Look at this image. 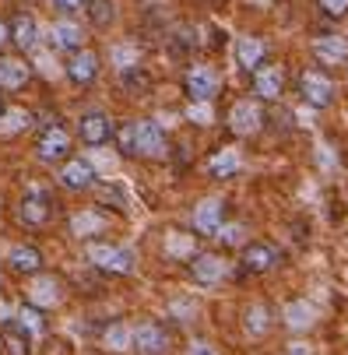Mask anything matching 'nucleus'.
<instances>
[{"label": "nucleus", "mask_w": 348, "mask_h": 355, "mask_svg": "<svg viewBox=\"0 0 348 355\" xmlns=\"http://www.w3.org/2000/svg\"><path fill=\"white\" fill-rule=\"evenodd\" d=\"M85 15L95 28H110L116 21V4L113 0H85Z\"/></svg>", "instance_id": "7c9ffc66"}, {"label": "nucleus", "mask_w": 348, "mask_h": 355, "mask_svg": "<svg viewBox=\"0 0 348 355\" xmlns=\"http://www.w3.org/2000/svg\"><path fill=\"white\" fill-rule=\"evenodd\" d=\"M92 193H95V200H98L103 208H113V211H123V208H127V193H123L120 183H110V180L98 183V180H95Z\"/></svg>", "instance_id": "c85d7f7f"}, {"label": "nucleus", "mask_w": 348, "mask_h": 355, "mask_svg": "<svg viewBox=\"0 0 348 355\" xmlns=\"http://www.w3.org/2000/svg\"><path fill=\"white\" fill-rule=\"evenodd\" d=\"M313 4L327 18H348V0H313Z\"/></svg>", "instance_id": "c9c22d12"}, {"label": "nucleus", "mask_w": 348, "mask_h": 355, "mask_svg": "<svg viewBox=\"0 0 348 355\" xmlns=\"http://www.w3.org/2000/svg\"><path fill=\"white\" fill-rule=\"evenodd\" d=\"M46 39H49V46H53V49H60V53H74V49L85 46V28L74 18H57L53 25H49Z\"/></svg>", "instance_id": "f3484780"}, {"label": "nucleus", "mask_w": 348, "mask_h": 355, "mask_svg": "<svg viewBox=\"0 0 348 355\" xmlns=\"http://www.w3.org/2000/svg\"><path fill=\"white\" fill-rule=\"evenodd\" d=\"M32 113L28 110H4L0 113V137H18V134H25L28 127H32Z\"/></svg>", "instance_id": "c756f323"}, {"label": "nucleus", "mask_w": 348, "mask_h": 355, "mask_svg": "<svg viewBox=\"0 0 348 355\" xmlns=\"http://www.w3.org/2000/svg\"><path fill=\"white\" fill-rule=\"evenodd\" d=\"M299 95L306 98L313 110H327L334 103V81H331V74L320 71V67H306L299 74Z\"/></svg>", "instance_id": "39448f33"}, {"label": "nucleus", "mask_w": 348, "mask_h": 355, "mask_svg": "<svg viewBox=\"0 0 348 355\" xmlns=\"http://www.w3.org/2000/svg\"><path fill=\"white\" fill-rule=\"evenodd\" d=\"M85 257H88L92 268L106 271V275H130L134 271V253L127 246H116V243H106V239H88Z\"/></svg>", "instance_id": "f03ea898"}, {"label": "nucleus", "mask_w": 348, "mask_h": 355, "mask_svg": "<svg viewBox=\"0 0 348 355\" xmlns=\"http://www.w3.org/2000/svg\"><path fill=\"white\" fill-rule=\"evenodd\" d=\"M103 348H106L110 355H127V352H134V327H130L127 320H110V324L103 327Z\"/></svg>", "instance_id": "5701e85b"}, {"label": "nucleus", "mask_w": 348, "mask_h": 355, "mask_svg": "<svg viewBox=\"0 0 348 355\" xmlns=\"http://www.w3.org/2000/svg\"><path fill=\"white\" fill-rule=\"evenodd\" d=\"M57 180H60V187H64V190H92L98 176H95V166H92L88 159L71 155V159H64V162H60Z\"/></svg>", "instance_id": "f8f14e48"}, {"label": "nucleus", "mask_w": 348, "mask_h": 355, "mask_svg": "<svg viewBox=\"0 0 348 355\" xmlns=\"http://www.w3.org/2000/svg\"><path fill=\"white\" fill-rule=\"evenodd\" d=\"M103 229H106V215H98L95 208L78 211V215L71 218V236H78V239H92V236H98Z\"/></svg>", "instance_id": "cd10ccee"}, {"label": "nucleus", "mask_w": 348, "mask_h": 355, "mask_svg": "<svg viewBox=\"0 0 348 355\" xmlns=\"http://www.w3.org/2000/svg\"><path fill=\"white\" fill-rule=\"evenodd\" d=\"M239 264H243V271H250V275H264V271H271L278 264V246L275 243H264V239L246 243Z\"/></svg>", "instance_id": "4468645a"}, {"label": "nucleus", "mask_w": 348, "mask_h": 355, "mask_svg": "<svg viewBox=\"0 0 348 355\" xmlns=\"http://www.w3.org/2000/svg\"><path fill=\"white\" fill-rule=\"evenodd\" d=\"M313 57L320 60V67H341L348 60V39L338 35V32L317 35L313 39Z\"/></svg>", "instance_id": "6ab92c4d"}, {"label": "nucleus", "mask_w": 348, "mask_h": 355, "mask_svg": "<svg viewBox=\"0 0 348 355\" xmlns=\"http://www.w3.org/2000/svg\"><path fill=\"white\" fill-rule=\"evenodd\" d=\"M222 88V78L211 64H190L183 74V92L190 103H215V95Z\"/></svg>", "instance_id": "7ed1b4c3"}, {"label": "nucleus", "mask_w": 348, "mask_h": 355, "mask_svg": "<svg viewBox=\"0 0 348 355\" xmlns=\"http://www.w3.org/2000/svg\"><path fill=\"white\" fill-rule=\"evenodd\" d=\"M35 282L28 285V292H25V299H28V306H35V310H49V306H57V302L64 299V288H60V282L53 278V275H32Z\"/></svg>", "instance_id": "a211bd4d"}, {"label": "nucleus", "mask_w": 348, "mask_h": 355, "mask_svg": "<svg viewBox=\"0 0 348 355\" xmlns=\"http://www.w3.org/2000/svg\"><path fill=\"white\" fill-rule=\"evenodd\" d=\"M225 120H229V130L236 137H254L264 127V110H261L257 98H239V103H232Z\"/></svg>", "instance_id": "0eeeda50"}, {"label": "nucleus", "mask_w": 348, "mask_h": 355, "mask_svg": "<svg viewBox=\"0 0 348 355\" xmlns=\"http://www.w3.org/2000/svg\"><path fill=\"white\" fill-rule=\"evenodd\" d=\"M4 110H8V106H4V95H0V113H4Z\"/></svg>", "instance_id": "37998d69"}, {"label": "nucleus", "mask_w": 348, "mask_h": 355, "mask_svg": "<svg viewBox=\"0 0 348 355\" xmlns=\"http://www.w3.org/2000/svg\"><path fill=\"white\" fill-rule=\"evenodd\" d=\"M0 348L8 355H32V334H25L18 327V320H8L0 327Z\"/></svg>", "instance_id": "393cba45"}, {"label": "nucleus", "mask_w": 348, "mask_h": 355, "mask_svg": "<svg viewBox=\"0 0 348 355\" xmlns=\"http://www.w3.org/2000/svg\"><path fill=\"white\" fill-rule=\"evenodd\" d=\"M166 253H169V257H193V243H190V236H183V232H169V239H166Z\"/></svg>", "instance_id": "f704fd0d"}, {"label": "nucleus", "mask_w": 348, "mask_h": 355, "mask_svg": "<svg viewBox=\"0 0 348 355\" xmlns=\"http://www.w3.org/2000/svg\"><path fill=\"white\" fill-rule=\"evenodd\" d=\"M225 275H229V264L218 253H193L190 257V278L197 285H218Z\"/></svg>", "instance_id": "2eb2a0df"}, {"label": "nucleus", "mask_w": 348, "mask_h": 355, "mask_svg": "<svg viewBox=\"0 0 348 355\" xmlns=\"http://www.w3.org/2000/svg\"><path fill=\"white\" fill-rule=\"evenodd\" d=\"M110 57H113V64L120 67V74H127V71H137V60H141V49L127 42V46H113V53H110Z\"/></svg>", "instance_id": "473e14b6"}, {"label": "nucleus", "mask_w": 348, "mask_h": 355, "mask_svg": "<svg viewBox=\"0 0 348 355\" xmlns=\"http://www.w3.org/2000/svg\"><path fill=\"white\" fill-rule=\"evenodd\" d=\"M250 88H254L257 103H275V98L285 92V71H281V64H261L250 74Z\"/></svg>", "instance_id": "1a4fd4ad"}, {"label": "nucleus", "mask_w": 348, "mask_h": 355, "mask_svg": "<svg viewBox=\"0 0 348 355\" xmlns=\"http://www.w3.org/2000/svg\"><path fill=\"white\" fill-rule=\"evenodd\" d=\"M113 137L127 159H166L169 155V137L155 120H127L120 130H113Z\"/></svg>", "instance_id": "f257e3e1"}, {"label": "nucleus", "mask_w": 348, "mask_h": 355, "mask_svg": "<svg viewBox=\"0 0 348 355\" xmlns=\"http://www.w3.org/2000/svg\"><path fill=\"white\" fill-rule=\"evenodd\" d=\"M186 116L197 123V127H211V103H190V110H186Z\"/></svg>", "instance_id": "e433bc0d"}, {"label": "nucleus", "mask_w": 348, "mask_h": 355, "mask_svg": "<svg viewBox=\"0 0 348 355\" xmlns=\"http://www.w3.org/2000/svg\"><path fill=\"white\" fill-rule=\"evenodd\" d=\"M113 120L103 113V110H88V113H81V120H78V137L88 144V148H98V144H106L110 137H113Z\"/></svg>", "instance_id": "9b49d317"}, {"label": "nucleus", "mask_w": 348, "mask_h": 355, "mask_svg": "<svg viewBox=\"0 0 348 355\" xmlns=\"http://www.w3.org/2000/svg\"><path fill=\"white\" fill-rule=\"evenodd\" d=\"M49 215H53V197L42 193V190H32L21 197V205H18V222L28 225V229H42L49 222Z\"/></svg>", "instance_id": "9d476101"}, {"label": "nucleus", "mask_w": 348, "mask_h": 355, "mask_svg": "<svg viewBox=\"0 0 348 355\" xmlns=\"http://www.w3.org/2000/svg\"><path fill=\"white\" fill-rule=\"evenodd\" d=\"M18 327L25 331V334H32V338H39V334H46V317H42V310H35V306H28V302H25V306L18 310Z\"/></svg>", "instance_id": "2f4dec72"}, {"label": "nucleus", "mask_w": 348, "mask_h": 355, "mask_svg": "<svg viewBox=\"0 0 348 355\" xmlns=\"http://www.w3.org/2000/svg\"><path fill=\"white\" fill-rule=\"evenodd\" d=\"M32 78V67L25 57H4L0 53V92H18Z\"/></svg>", "instance_id": "aec40b11"}, {"label": "nucleus", "mask_w": 348, "mask_h": 355, "mask_svg": "<svg viewBox=\"0 0 348 355\" xmlns=\"http://www.w3.org/2000/svg\"><path fill=\"white\" fill-rule=\"evenodd\" d=\"M35 159L46 166H60L64 159H71V134L60 123H49L39 130L35 137Z\"/></svg>", "instance_id": "20e7f679"}, {"label": "nucleus", "mask_w": 348, "mask_h": 355, "mask_svg": "<svg viewBox=\"0 0 348 355\" xmlns=\"http://www.w3.org/2000/svg\"><path fill=\"white\" fill-rule=\"evenodd\" d=\"M98 71H103V60H98V53H95V49L81 46V49H74V53H67L64 74H67V81H71V85H78V88H88V85L98 78Z\"/></svg>", "instance_id": "6e6552de"}, {"label": "nucleus", "mask_w": 348, "mask_h": 355, "mask_svg": "<svg viewBox=\"0 0 348 355\" xmlns=\"http://www.w3.org/2000/svg\"><path fill=\"white\" fill-rule=\"evenodd\" d=\"M264 57H268V42L261 39V35H243V39H236V64L243 67V71H257L261 64H264Z\"/></svg>", "instance_id": "4be33fe9"}, {"label": "nucleus", "mask_w": 348, "mask_h": 355, "mask_svg": "<svg viewBox=\"0 0 348 355\" xmlns=\"http://www.w3.org/2000/svg\"><path fill=\"white\" fill-rule=\"evenodd\" d=\"M288 355H313V352L306 341H295V345H288Z\"/></svg>", "instance_id": "ea45409f"}, {"label": "nucleus", "mask_w": 348, "mask_h": 355, "mask_svg": "<svg viewBox=\"0 0 348 355\" xmlns=\"http://www.w3.org/2000/svg\"><path fill=\"white\" fill-rule=\"evenodd\" d=\"M42 253H39V246H32V243H18V246H11L8 250V268L15 271V275H39L42 271Z\"/></svg>", "instance_id": "412c9836"}, {"label": "nucleus", "mask_w": 348, "mask_h": 355, "mask_svg": "<svg viewBox=\"0 0 348 355\" xmlns=\"http://www.w3.org/2000/svg\"><path fill=\"white\" fill-rule=\"evenodd\" d=\"M193 302H173V313H193Z\"/></svg>", "instance_id": "a19ab883"}, {"label": "nucleus", "mask_w": 348, "mask_h": 355, "mask_svg": "<svg viewBox=\"0 0 348 355\" xmlns=\"http://www.w3.org/2000/svg\"><path fill=\"white\" fill-rule=\"evenodd\" d=\"M271 327H275V313H271V306H264V302H254V306H246V313H243V331H246V334L261 338V334H268Z\"/></svg>", "instance_id": "bb28decb"}, {"label": "nucleus", "mask_w": 348, "mask_h": 355, "mask_svg": "<svg viewBox=\"0 0 348 355\" xmlns=\"http://www.w3.org/2000/svg\"><path fill=\"white\" fill-rule=\"evenodd\" d=\"M222 222H225V205L218 197L201 200V205L193 208V215H190V225H193L197 236H215L222 229Z\"/></svg>", "instance_id": "dca6fc26"}, {"label": "nucleus", "mask_w": 348, "mask_h": 355, "mask_svg": "<svg viewBox=\"0 0 348 355\" xmlns=\"http://www.w3.org/2000/svg\"><path fill=\"white\" fill-rule=\"evenodd\" d=\"M186 355H218V352H215L208 341H190V345H186Z\"/></svg>", "instance_id": "58836bf2"}, {"label": "nucleus", "mask_w": 348, "mask_h": 355, "mask_svg": "<svg viewBox=\"0 0 348 355\" xmlns=\"http://www.w3.org/2000/svg\"><path fill=\"white\" fill-rule=\"evenodd\" d=\"M239 166H243V155H239L236 148H218L215 155L208 159V173H211L215 180H229V176H236Z\"/></svg>", "instance_id": "a878e982"}, {"label": "nucleus", "mask_w": 348, "mask_h": 355, "mask_svg": "<svg viewBox=\"0 0 348 355\" xmlns=\"http://www.w3.org/2000/svg\"><path fill=\"white\" fill-rule=\"evenodd\" d=\"M243 236H246V229L239 225V222H222V229L215 232V239L222 243V246H243Z\"/></svg>", "instance_id": "72a5a7b5"}, {"label": "nucleus", "mask_w": 348, "mask_h": 355, "mask_svg": "<svg viewBox=\"0 0 348 355\" xmlns=\"http://www.w3.org/2000/svg\"><path fill=\"white\" fill-rule=\"evenodd\" d=\"M8 42H15V49H21V53H35L39 49V21L28 11H18L8 21Z\"/></svg>", "instance_id": "ddd939ff"}, {"label": "nucleus", "mask_w": 348, "mask_h": 355, "mask_svg": "<svg viewBox=\"0 0 348 355\" xmlns=\"http://www.w3.org/2000/svg\"><path fill=\"white\" fill-rule=\"evenodd\" d=\"M53 11L60 18H74L78 11H85V0H53Z\"/></svg>", "instance_id": "4c0bfd02"}, {"label": "nucleus", "mask_w": 348, "mask_h": 355, "mask_svg": "<svg viewBox=\"0 0 348 355\" xmlns=\"http://www.w3.org/2000/svg\"><path fill=\"white\" fill-rule=\"evenodd\" d=\"M173 338L166 331V324L159 320H141L134 324V352L137 355H169Z\"/></svg>", "instance_id": "423d86ee"}, {"label": "nucleus", "mask_w": 348, "mask_h": 355, "mask_svg": "<svg viewBox=\"0 0 348 355\" xmlns=\"http://www.w3.org/2000/svg\"><path fill=\"white\" fill-rule=\"evenodd\" d=\"M8 42V21H0V46Z\"/></svg>", "instance_id": "79ce46f5"}, {"label": "nucleus", "mask_w": 348, "mask_h": 355, "mask_svg": "<svg viewBox=\"0 0 348 355\" xmlns=\"http://www.w3.org/2000/svg\"><path fill=\"white\" fill-rule=\"evenodd\" d=\"M281 317H285V327L288 331H299L303 334V331H310L317 324L320 313H317V306H313L310 299H292V302H285V313Z\"/></svg>", "instance_id": "b1692460"}]
</instances>
